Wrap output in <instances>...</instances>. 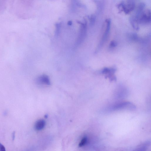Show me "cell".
I'll return each instance as SVG.
<instances>
[{"label": "cell", "mask_w": 151, "mask_h": 151, "mask_svg": "<svg viewBox=\"0 0 151 151\" xmlns=\"http://www.w3.org/2000/svg\"><path fill=\"white\" fill-rule=\"evenodd\" d=\"M119 6L121 7L123 11L126 14H128L134 9L135 3L133 1H128L126 4L122 3Z\"/></svg>", "instance_id": "6da1fadb"}, {"label": "cell", "mask_w": 151, "mask_h": 151, "mask_svg": "<svg viewBox=\"0 0 151 151\" xmlns=\"http://www.w3.org/2000/svg\"><path fill=\"white\" fill-rule=\"evenodd\" d=\"M88 141V138L87 137H84L81 141L79 144V146L81 147L87 143Z\"/></svg>", "instance_id": "52a82bcc"}, {"label": "cell", "mask_w": 151, "mask_h": 151, "mask_svg": "<svg viewBox=\"0 0 151 151\" xmlns=\"http://www.w3.org/2000/svg\"><path fill=\"white\" fill-rule=\"evenodd\" d=\"M142 14L140 18L139 19V21L141 22L147 23L150 21V13L149 10L145 11Z\"/></svg>", "instance_id": "7a4b0ae2"}, {"label": "cell", "mask_w": 151, "mask_h": 151, "mask_svg": "<svg viewBox=\"0 0 151 151\" xmlns=\"http://www.w3.org/2000/svg\"><path fill=\"white\" fill-rule=\"evenodd\" d=\"M38 81L43 84L47 85H50V82L49 77L47 75H44L40 77L38 79Z\"/></svg>", "instance_id": "8992f818"}, {"label": "cell", "mask_w": 151, "mask_h": 151, "mask_svg": "<svg viewBox=\"0 0 151 151\" xmlns=\"http://www.w3.org/2000/svg\"><path fill=\"white\" fill-rule=\"evenodd\" d=\"M107 21V25L106 28V29L104 33V34L102 38V40L101 42L100 43V46L102 45L104 41L106 40V38L108 37L109 33L110 30V25H111V21L110 20H108Z\"/></svg>", "instance_id": "277c9868"}, {"label": "cell", "mask_w": 151, "mask_h": 151, "mask_svg": "<svg viewBox=\"0 0 151 151\" xmlns=\"http://www.w3.org/2000/svg\"><path fill=\"white\" fill-rule=\"evenodd\" d=\"M0 151H6L4 146L0 143Z\"/></svg>", "instance_id": "ba28073f"}, {"label": "cell", "mask_w": 151, "mask_h": 151, "mask_svg": "<svg viewBox=\"0 0 151 151\" xmlns=\"http://www.w3.org/2000/svg\"><path fill=\"white\" fill-rule=\"evenodd\" d=\"M117 45V43L116 42L113 41L111 42L110 46L112 47H115Z\"/></svg>", "instance_id": "9c48e42d"}, {"label": "cell", "mask_w": 151, "mask_h": 151, "mask_svg": "<svg viewBox=\"0 0 151 151\" xmlns=\"http://www.w3.org/2000/svg\"><path fill=\"white\" fill-rule=\"evenodd\" d=\"M46 122L44 120H40L36 122L35 125V128L37 131H40L44 128Z\"/></svg>", "instance_id": "3957f363"}, {"label": "cell", "mask_w": 151, "mask_h": 151, "mask_svg": "<svg viewBox=\"0 0 151 151\" xmlns=\"http://www.w3.org/2000/svg\"><path fill=\"white\" fill-rule=\"evenodd\" d=\"M150 145V142L146 141L140 145L134 151H146Z\"/></svg>", "instance_id": "5b68a950"}]
</instances>
